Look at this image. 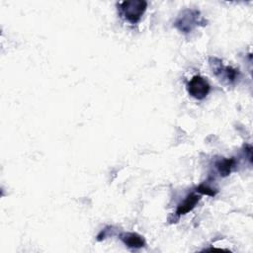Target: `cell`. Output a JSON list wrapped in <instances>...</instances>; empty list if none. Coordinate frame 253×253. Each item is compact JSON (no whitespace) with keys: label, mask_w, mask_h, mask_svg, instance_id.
I'll use <instances>...</instances> for the list:
<instances>
[{"label":"cell","mask_w":253,"mask_h":253,"mask_svg":"<svg viewBox=\"0 0 253 253\" xmlns=\"http://www.w3.org/2000/svg\"><path fill=\"white\" fill-rule=\"evenodd\" d=\"M187 89L192 97L198 100H203L209 94L211 87L209 82L204 77L196 75L189 81Z\"/></svg>","instance_id":"cell-2"},{"label":"cell","mask_w":253,"mask_h":253,"mask_svg":"<svg viewBox=\"0 0 253 253\" xmlns=\"http://www.w3.org/2000/svg\"><path fill=\"white\" fill-rule=\"evenodd\" d=\"M234 165V159H222L216 163V168L220 174V176H228L231 172V169Z\"/></svg>","instance_id":"cell-7"},{"label":"cell","mask_w":253,"mask_h":253,"mask_svg":"<svg viewBox=\"0 0 253 253\" xmlns=\"http://www.w3.org/2000/svg\"><path fill=\"white\" fill-rule=\"evenodd\" d=\"M120 238L129 248H140L145 244L144 239L137 233H133V232L123 233L121 234Z\"/></svg>","instance_id":"cell-5"},{"label":"cell","mask_w":253,"mask_h":253,"mask_svg":"<svg viewBox=\"0 0 253 253\" xmlns=\"http://www.w3.org/2000/svg\"><path fill=\"white\" fill-rule=\"evenodd\" d=\"M199 201H200V196H198V195H196V194H190V195L183 201V203H181V204L178 206L176 213H177L178 215L186 214L187 212L191 211L196 207V205L198 204Z\"/></svg>","instance_id":"cell-6"},{"label":"cell","mask_w":253,"mask_h":253,"mask_svg":"<svg viewBox=\"0 0 253 253\" xmlns=\"http://www.w3.org/2000/svg\"><path fill=\"white\" fill-rule=\"evenodd\" d=\"M199 193L201 194H204V195H208V196H214L215 193L213 192V190H211V188L207 187V186H204V185H201L199 186V188L197 189Z\"/></svg>","instance_id":"cell-8"},{"label":"cell","mask_w":253,"mask_h":253,"mask_svg":"<svg viewBox=\"0 0 253 253\" xmlns=\"http://www.w3.org/2000/svg\"><path fill=\"white\" fill-rule=\"evenodd\" d=\"M186 15H183L182 17H180L178 19V21L176 22V26L183 32L188 33L190 31H192V29L194 28V26L197 25V23H199V21H197L199 12L197 11H186Z\"/></svg>","instance_id":"cell-4"},{"label":"cell","mask_w":253,"mask_h":253,"mask_svg":"<svg viewBox=\"0 0 253 253\" xmlns=\"http://www.w3.org/2000/svg\"><path fill=\"white\" fill-rule=\"evenodd\" d=\"M217 62H215V60L213 59V63H211V65H213L214 67H212V72H214V74H216L217 76H219V78H223V80H226L228 82H233L235 81L237 75H238V71L230 66H223L220 62V60L216 59Z\"/></svg>","instance_id":"cell-3"},{"label":"cell","mask_w":253,"mask_h":253,"mask_svg":"<svg viewBox=\"0 0 253 253\" xmlns=\"http://www.w3.org/2000/svg\"><path fill=\"white\" fill-rule=\"evenodd\" d=\"M147 3L143 0H129L121 3V10L125 18L134 24L140 20L145 12Z\"/></svg>","instance_id":"cell-1"}]
</instances>
